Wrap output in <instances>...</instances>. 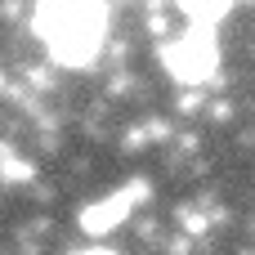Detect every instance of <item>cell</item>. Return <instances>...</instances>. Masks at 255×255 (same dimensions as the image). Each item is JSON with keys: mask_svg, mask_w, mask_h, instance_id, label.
Masks as SVG:
<instances>
[{"mask_svg": "<svg viewBox=\"0 0 255 255\" xmlns=\"http://www.w3.org/2000/svg\"><path fill=\"white\" fill-rule=\"evenodd\" d=\"M36 31L58 63H90L103 40V4L99 0H40Z\"/></svg>", "mask_w": 255, "mask_h": 255, "instance_id": "cell-1", "label": "cell"}, {"mask_svg": "<svg viewBox=\"0 0 255 255\" xmlns=\"http://www.w3.org/2000/svg\"><path fill=\"white\" fill-rule=\"evenodd\" d=\"M166 63H170V72H175L179 81H202V76L215 67V40L202 36V31H193V36H184V40L166 54Z\"/></svg>", "mask_w": 255, "mask_h": 255, "instance_id": "cell-2", "label": "cell"}, {"mask_svg": "<svg viewBox=\"0 0 255 255\" xmlns=\"http://www.w3.org/2000/svg\"><path fill=\"white\" fill-rule=\"evenodd\" d=\"M130 206H134V188H130V193H117V197H108V202H99V206H90L85 220H81V229H85V233H108V229H117V224L126 220Z\"/></svg>", "mask_w": 255, "mask_h": 255, "instance_id": "cell-3", "label": "cell"}, {"mask_svg": "<svg viewBox=\"0 0 255 255\" xmlns=\"http://www.w3.org/2000/svg\"><path fill=\"white\" fill-rule=\"evenodd\" d=\"M197 27H211V22H220L229 9H233V0H175Z\"/></svg>", "mask_w": 255, "mask_h": 255, "instance_id": "cell-4", "label": "cell"}, {"mask_svg": "<svg viewBox=\"0 0 255 255\" xmlns=\"http://www.w3.org/2000/svg\"><path fill=\"white\" fill-rule=\"evenodd\" d=\"M85 255H117V251H85Z\"/></svg>", "mask_w": 255, "mask_h": 255, "instance_id": "cell-5", "label": "cell"}]
</instances>
